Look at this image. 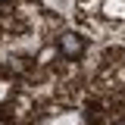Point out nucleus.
<instances>
[{"instance_id":"obj_1","label":"nucleus","mask_w":125,"mask_h":125,"mask_svg":"<svg viewBox=\"0 0 125 125\" xmlns=\"http://www.w3.org/2000/svg\"><path fill=\"white\" fill-rule=\"evenodd\" d=\"M81 50H84V44H81L78 34H62V38H60V53H66L69 60H78Z\"/></svg>"}]
</instances>
